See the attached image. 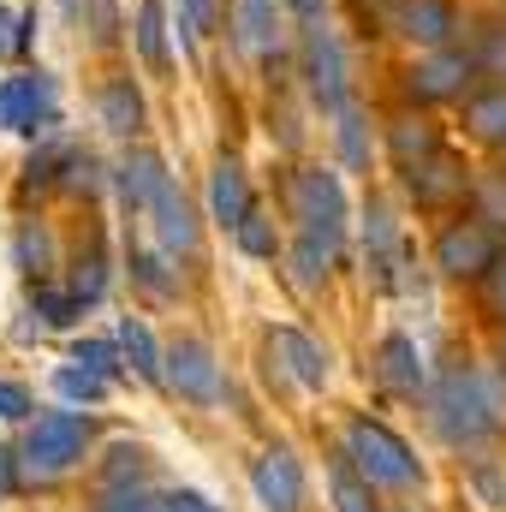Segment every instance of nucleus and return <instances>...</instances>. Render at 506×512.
<instances>
[{
	"mask_svg": "<svg viewBox=\"0 0 506 512\" xmlns=\"http://www.w3.org/2000/svg\"><path fill=\"white\" fill-rule=\"evenodd\" d=\"M423 405H429V429H435L453 453L495 447L506 435V393H501V382H495L489 370H477V364H447V370L429 382Z\"/></svg>",
	"mask_w": 506,
	"mask_h": 512,
	"instance_id": "f257e3e1",
	"label": "nucleus"
},
{
	"mask_svg": "<svg viewBox=\"0 0 506 512\" xmlns=\"http://www.w3.org/2000/svg\"><path fill=\"white\" fill-rule=\"evenodd\" d=\"M90 441H96V417H84V411H42V417L24 423L12 453H18V471L30 483H60L66 471L84 465Z\"/></svg>",
	"mask_w": 506,
	"mask_h": 512,
	"instance_id": "f03ea898",
	"label": "nucleus"
},
{
	"mask_svg": "<svg viewBox=\"0 0 506 512\" xmlns=\"http://www.w3.org/2000/svg\"><path fill=\"white\" fill-rule=\"evenodd\" d=\"M292 60H298V84L310 96L316 114H340L352 102V60H346V42L328 18L316 24H298V42H292Z\"/></svg>",
	"mask_w": 506,
	"mask_h": 512,
	"instance_id": "7ed1b4c3",
	"label": "nucleus"
},
{
	"mask_svg": "<svg viewBox=\"0 0 506 512\" xmlns=\"http://www.w3.org/2000/svg\"><path fill=\"white\" fill-rule=\"evenodd\" d=\"M435 268H441V280H471V286H483L489 280V268L506 256V233L495 221H483L477 209L465 215V209H453L441 227H435Z\"/></svg>",
	"mask_w": 506,
	"mask_h": 512,
	"instance_id": "20e7f679",
	"label": "nucleus"
},
{
	"mask_svg": "<svg viewBox=\"0 0 506 512\" xmlns=\"http://www.w3.org/2000/svg\"><path fill=\"white\" fill-rule=\"evenodd\" d=\"M477 78H483V66H477L471 42H453V48L417 54V60L399 72V90H405L411 108H447V102H465V96L477 90Z\"/></svg>",
	"mask_w": 506,
	"mask_h": 512,
	"instance_id": "39448f33",
	"label": "nucleus"
},
{
	"mask_svg": "<svg viewBox=\"0 0 506 512\" xmlns=\"http://www.w3.org/2000/svg\"><path fill=\"white\" fill-rule=\"evenodd\" d=\"M346 459L376 483V489H393V495H405V489H417L423 483V465H417V453L387 429V423H376V417H352L346 423Z\"/></svg>",
	"mask_w": 506,
	"mask_h": 512,
	"instance_id": "423d86ee",
	"label": "nucleus"
},
{
	"mask_svg": "<svg viewBox=\"0 0 506 512\" xmlns=\"http://www.w3.org/2000/svg\"><path fill=\"white\" fill-rule=\"evenodd\" d=\"M286 215L298 233H334L346 239V185L334 167H292L286 173Z\"/></svg>",
	"mask_w": 506,
	"mask_h": 512,
	"instance_id": "0eeeda50",
	"label": "nucleus"
},
{
	"mask_svg": "<svg viewBox=\"0 0 506 512\" xmlns=\"http://www.w3.org/2000/svg\"><path fill=\"white\" fill-rule=\"evenodd\" d=\"M60 120V84L42 66H18L0 78V126L18 137H42Z\"/></svg>",
	"mask_w": 506,
	"mask_h": 512,
	"instance_id": "6e6552de",
	"label": "nucleus"
},
{
	"mask_svg": "<svg viewBox=\"0 0 506 512\" xmlns=\"http://www.w3.org/2000/svg\"><path fill=\"white\" fill-rule=\"evenodd\" d=\"M399 179H405V197H411L423 215H453V209L471 197V185H477V173H471L453 149H435L429 161L405 167Z\"/></svg>",
	"mask_w": 506,
	"mask_h": 512,
	"instance_id": "1a4fd4ad",
	"label": "nucleus"
},
{
	"mask_svg": "<svg viewBox=\"0 0 506 512\" xmlns=\"http://www.w3.org/2000/svg\"><path fill=\"white\" fill-rule=\"evenodd\" d=\"M161 370H167V387L191 405H215L227 387H221V364H215V346L203 334H179L167 352H161Z\"/></svg>",
	"mask_w": 506,
	"mask_h": 512,
	"instance_id": "9d476101",
	"label": "nucleus"
},
{
	"mask_svg": "<svg viewBox=\"0 0 506 512\" xmlns=\"http://www.w3.org/2000/svg\"><path fill=\"white\" fill-rule=\"evenodd\" d=\"M387 24H393L399 42H411L417 54H429V48H453L459 42L465 12H459V0H399Z\"/></svg>",
	"mask_w": 506,
	"mask_h": 512,
	"instance_id": "9b49d317",
	"label": "nucleus"
},
{
	"mask_svg": "<svg viewBox=\"0 0 506 512\" xmlns=\"http://www.w3.org/2000/svg\"><path fill=\"white\" fill-rule=\"evenodd\" d=\"M251 489L268 512H298L304 507V465H298V453L292 447H268L251 465Z\"/></svg>",
	"mask_w": 506,
	"mask_h": 512,
	"instance_id": "f8f14e48",
	"label": "nucleus"
},
{
	"mask_svg": "<svg viewBox=\"0 0 506 512\" xmlns=\"http://www.w3.org/2000/svg\"><path fill=\"white\" fill-rule=\"evenodd\" d=\"M364 274L376 280V292H393V280H399V221H393V203L387 197H370V209H364Z\"/></svg>",
	"mask_w": 506,
	"mask_h": 512,
	"instance_id": "ddd939ff",
	"label": "nucleus"
},
{
	"mask_svg": "<svg viewBox=\"0 0 506 512\" xmlns=\"http://www.w3.org/2000/svg\"><path fill=\"white\" fill-rule=\"evenodd\" d=\"M376 376L393 399H423L429 393V364H423V346L411 334H381L376 346Z\"/></svg>",
	"mask_w": 506,
	"mask_h": 512,
	"instance_id": "4468645a",
	"label": "nucleus"
},
{
	"mask_svg": "<svg viewBox=\"0 0 506 512\" xmlns=\"http://www.w3.org/2000/svg\"><path fill=\"white\" fill-rule=\"evenodd\" d=\"M286 0H239L233 6V36L251 60H274L286 48Z\"/></svg>",
	"mask_w": 506,
	"mask_h": 512,
	"instance_id": "2eb2a0df",
	"label": "nucleus"
},
{
	"mask_svg": "<svg viewBox=\"0 0 506 512\" xmlns=\"http://www.w3.org/2000/svg\"><path fill=\"white\" fill-rule=\"evenodd\" d=\"M459 126L477 149H506V78H477V90L459 102Z\"/></svg>",
	"mask_w": 506,
	"mask_h": 512,
	"instance_id": "dca6fc26",
	"label": "nucleus"
},
{
	"mask_svg": "<svg viewBox=\"0 0 506 512\" xmlns=\"http://www.w3.org/2000/svg\"><path fill=\"white\" fill-rule=\"evenodd\" d=\"M149 221H155V245L173 256H197V245H203V227H197V209H191V197L179 191V185H167L155 203H149Z\"/></svg>",
	"mask_w": 506,
	"mask_h": 512,
	"instance_id": "f3484780",
	"label": "nucleus"
},
{
	"mask_svg": "<svg viewBox=\"0 0 506 512\" xmlns=\"http://www.w3.org/2000/svg\"><path fill=\"white\" fill-rule=\"evenodd\" d=\"M167 185H173V173H167V161H161L149 143H131L126 155L114 161V191L126 197L131 209H143V215H149V203H155Z\"/></svg>",
	"mask_w": 506,
	"mask_h": 512,
	"instance_id": "a211bd4d",
	"label": "nucleus"
},
{
	"mask_svg": "<svg viewBox=\"0 0 506 512\" xmlns=\"http://www.w3.org/2000/svg\"><path fill=\"white\" fill-rule=\"evenodd\" d=\"M381 149H387V161L405 173V167L429 161V155H435V149H447V143H441V126L417 108V114H393V120L381 126Z\"/></svg>",
	"mask_w": 506,
	"mask_h": 512,
	"instance_id": "6ab92c4d",
	"label": "nucleus"
},
{
	"mask_svg": "<svg viewBox=\"0 0 506 512\" xmlns=\"http://www.w3.org/2000/svg\"><path fill=\"white\" fill-rule=\"evenodd\" d=\"M256 209V197H251V179H245V167L233 161V155H221L215 167H209V215L233 233L245 215Z\"/></svg>",
	"mask_w": 506,
	"mask_h": 512,
	"instance_id": "aec40b11",
	"label": "nucleus"
},
{
	"mask_svg": "<svg viewBox=\"0 0 506 512\" xmlns=\"http://www.w3.org/2000/svg\"><path fill=\"white\" fill-rule=\"evenodd\" d=\"M96 120L114 131V137H126L137 143V131H143V96H137V84H131L126 72H114V78H102V90H96Z\"/></svg>",
	"mask_w": 506,
	"mask_h": 512,
	"instance_id": "412c9836",
	"label": "nucleus"
},
{
	"mask_svg": "<svg viewBox=\"0 0 506 512\" xmlns=\"http://www.w3.org/2000/svg\"><path fill=\"white\" fill-rule=\"evenodd\" d=\"M274 352L286 358V370H292V382L298 387H316L328 382V346L322 340H310L304 328H274Z\"/></svg>",
	"mask_w": 506,
	"mask_h": 512,
	"instance_id": "4be33fe9",
	"label": "nucleus"
},
{
	"mask_svg": "<svg viewBox=\"0 0 506 512\" xmlns=\"http://www.w3.org/2000/svg\"><path fill=\"white\" fill-rule=\"evenodd\" d=\"M167 0H137V30H131V42H137V54H143V66L155 72V78H167L173 72V48H167Z\"/></svg>",
	"mask_w": 506,
	"mask_h": 512,
	"instance_id": "5701e85b",
	"label": "nucleus"
},
{
	"mask_svg": "<svg viewBox=\"0 0 506 512\" xmlns=\"http://www.w3.org/2000/svg\"><path fill=\"white\" fill-rule=\"evenodd\" d=\"M340 245H346V239H334V233H298V239H292V274H298L304 292L328 286V274H334V262H340Z\"/></svg>",
	"mask_w": 506,
	"mask_h": 512,
	"instance_id": "b1692460",
	"label": "nucleus"
},
{
	"mask_svg": "<svg viewBox=\"0 0 506 512\" xmlns=\"http://www.w3.org/2000/svg\"><path fill=\"white\" fill-rule=\"evenodd\" d=\"M328 489H334V512H381L376 507V483L346 459V447H340L334 465H328Z\"/></svg>",
	"mask_w": 506,
	"mask_h": 512,
	"instance_id": "393cba45",
	"label": "nucleus"
},
{
	"mask_svg": "<svg viewBox=\"0 0 506 512\" xmlns=\"http://www.w3.org/2000/svg\"><path fill=\"white\" fill-rule=\"evenodd\" d=\"M120 352H126V364H131V370H137L149 387H167L161 346H155V334L143 328V316H120Z\"/></svg>",
	"mask_w": 506,
	"mask_h": 512,
	"instance_id": "a878e982",
	"label": "nucleus"
},
{
	"mask_svg": "<svg viewBox=\"0 0 506 512\" xmlns=\"http://www.w3.org/2000/svg\"><path fill=\"white\" fill-rule=\"evenodd\" d=\"M334 143H340V161L358 173V167H370V149H376V137H370V114L358 108V102H346L340 114H334Z\"/></svg>",
	"mask_w": 506,
	"mask_h": 512,
	"instance_id": "bb28decb",
	"label": "nucleus"
},
{
	"mask_svg": "<svg viewBox=\"0 0 506 512\" xmlns=\"http://www.w3.org/2000/svg\"><path fill=\"white\" fill-rule=\"evenodd\" d=\"M167 262H173V256L161 251V245H155V251L131 245V286H143L149 298H161V304H167V298L179 292V286H173V274H167Z\"/></svg>",
	"mask_w": 506,
	"mask_h": 512,
	"instance_id": "cd10ccee",
	"label": "nucleus"
},
{
	"mask_svg": "<svg viewBox=\"0 0 506 512\" xmlns=\"http://www.w3.org/2000/svg\"><path fill=\"white\" fill-rule=\"evenodd\" d=\"M36 48V6H0V54L24 60Z\"/></svg>",
	"mask_w": 506,
	"mask_h": 512,
	"instance_id": "c85d7f7f",
	"label": "nucleus"
},
{
	"mask_svg": "<svg viewBox=\"0 0 506 512\" xmlns=\"http://www.w3.org/2000/svg\"><path fill=\"white\" fill-rule=\"evenodd\" d=\"M233 239H239V251H245V256H262V262H274V256H280V227H274L262 209H251V215L233 227Z\"/></svg>",
	"mask_w": 506,
	"mask_h": 512,
	"instance_id": "c756f323",
	"label": "nucleus"
},
{
	"mask_svg": "<svg viewBox=\"0 0 506 512\" xmlns=\"http://www.w3.org/2000/svg\"><path fill=\"white\" fill-rule=\"evenodd\" d=\"M471 54H477V66H483V78H506V18L477 24V36H471Z\"/></svg>",
	"mask_w": 506,
	"mask_h": 512,
	"instance_id": "7c9ffc66",
	"label": "nucleus"
},
{
	"mask_svg": "<svg viewBox=\"0 0 506 512\" xmlns=\"http://www.w3.org/2000/svg\"><path fill=\"white\" fill-rule=\"evenodd\" d=\"M12 256H18V268H24V274L48 280V274H54V239H48V227H24V233H18V245H12Z\"/></svg>",
	"mask_w": 506,
	"mask_h": 512,
	"instance_id": "2f4dec72",
	"label": "nucleus"
},
{
	"mask_svg": "<svg viewBox=\"0 0 506 512\" xmlns=\"http://www.w3.org/2000/svg\"><path fill=\"white\" fill-rule=\"evenodd\" d=\"M143 477H149V453L143 447H131V441L108 447V465H102V483L108 489H126V483H143Z\"/></svg>",
	"mask_w": 506,
	"mask_h": 512,
	"instance_id": "473e14b6",
	"label": "nucleus"
},
{
	"mask_svg": "<svg viewBox=\"0 0 506 512\" xmlns=\"http://www.w3.org/2000/svg\"><path fill=\"white\" fill-rule=\"evenodd\" d=\"M471 209L483 215V221H495L506 233V167L495 173H477V185H471Z\"/></svg>",
	"mask_w": 506,
	"mask_h": 512,
	"instance_id": "72a5a7b5",
	"label": "nucleus"
},
{
	"mask_svg": "<svg viewBox=\"0 0 506 512\" xmlns=\"http://www.w3.org/2000/svg\"><path fill=\"white\" fill-rule=\"evenodd\" d=\"M36 316H42L48 328H72V322L84 316V304H78V292H60V286L36 280Z\"/></svg>",
	"mask_w": 506,
	"mask_h": 512,
	"instance_id": "f704fd0d",
	"label": "nucleus"
},
{
	"mask_svg": "<svg viewBox=\"0 0 506 512\" xmlns=\"http://www.w3.org/2000/svg\"><path fill=\"white\" fill-rule=\"evenodd\" d=\"M54 387H60L66 399H78V405H102V399H108V376H96V370H84V364L54 370Z\"/></svg>",
	"mask_w": 506,
	"mask_h": 512,
	"instance_id": "c9c22d12",
	"label": "nucleus"
},
{
	"mask_svg": "<svg viewBox=\"0 0 506 512\" xmlns=\"http://www.w3.org/2000/svg\"><path fill=\"white\" fill-rule=\"evenodd\" d=\"M72 292H78V304H102V292H108V256H102V245H90V256H78Z\"/></svg>",
	"mask_w": 506,
	"mask_h": 512,
	"instance_id": "e433bc0d",
	"label": "nucleus"
},
{
	"mask_svg": "<svg viewBox=\"0 0 506 512\" xmlns=\"http://www.w3.org/2000/svg\"><path fill=\"white\" fill-rule=\"evenodd\" d=\"M90 512H167V501H155L143 483H126V489H102Z\"/></svg>",
	"mask_w": 506,
	"mask_h": 512,
	"instance_id": "4c0bfd02",
	"label": "nucleus"
},
{
	"mask_svg": "<svg viewBox=\"0 0 506 512\" xmlns=\"http://www.w3.org/2000/svg\"><path fill=\"white\" fill-rule=\"evenodd\" d=\"M72 364H84V370H96V376H120V364H126V352H120V340H78L72 346Z\"/></svg>",
	"mask_w": 506,
	"mask_h": 512,
	"instance_id": "58836bf2",
	"label": "nucleus"
},
{
	"mask_svg": "<svg viewBox=\"0 0 506 512\" xmlns=\"http://www.w3.org/2000/svg\"><path fill=\"white\" fill-rule=\"evenodd\" d=\"M36 417V393L24 382H0V423H30Z\"/></svg>",
	"mask_w": 506,
	"mask_h": 512,
	"instance_id": "ea45409f",
	"label": "nucleus"
},
{
	"mask_svg": "<svg viewBox=\"0 0 506 512\" xmlns=\"http://www.w3.org/2000/svg\"><path fill=\"white\" fill-rule=\"evenodd\" d=\"M84 30H90V36H96V42L108 48V42L120 36V18H114V0H90V6H84Z\"/></svg>",
	"mask_w": 506,
	"mask_h": 512,
	"instance_id": "a19ab883",
	"label": "nucleus"
},
{
	"mask_svg": "<svg viewBox=\"0 0 506 512\" xmlns=\"http://www.w3.org/2000/svg\"><path fill=\"white\" fill-rule=\"evenodd\" d=\"M483 310H489V316L506 328V256L489 268V280H483Z\"/></svg>",
	"mask_w": 506,
	"mask_h": 512,
	"instance_id": "79ce46f5",
	"label": "nucleus"
},
{
	"mask_svg": "<svg viewBox=\"0 0 506 512\" xmlns=\"http://www.w3.org/2000/svg\"><path fill=\"white\" fill-rule=\"evenodd\" d=\"M471 483H477V495L489 501V507H501L506 495H501V477H495V465L489 459H471Z\"/></svg>",
	"mask_w": 506,
	"mask_h": 512,
	"instance_id": "37998d69",
	"label": "nucleus"
},
{
	"mask_svg": "<svg viewBox=\"0 0 506 512\" xmlns=\"http://www.w3.org/2000/svg\"><path fill=\"white\" fill-rule=\"evenodd\" d=\"M167 512H215V507H209L197 489H173V495H167Z\"/></svg>",
	"mask_w": 506,
	"mask_h": 512,
	"instance_id": "c03bdc74",
	"label": "nucleus"
},
{
	"mask_svg": "<svg viewBox=\"0 0 506 512\" xmlns=\"http://www.w3.org/2000/svg\"><path fill=\"white\" fill-rule=\"evenodd\" d=\"M286 12L298 24H316V18H328V0H286Z\"/></svg>",
	"mask_w": 506,
	"mask_h": 512,
	"instance_id": "a18cd8bd",
	"label": "nucleus"
},
{
	"mask_svg": "<svg viewBox=\"0 0 506 512\" xmlns=\"http://www.w3.org/2000/svg\"><path fill=\"white\" fill-rule=\"evenodd\" d=\"M12 489H18V453H6V447H0V501H6Z\"/></svg>",
	"mask_w": 506,
	"mask_h": 512,
	"instance_id": "49530a36",
	"label": "nucleus"
},
{
	"mask_svg": "<svg viewBox=\"0 0 506 512\" xmlns=\"http://www.w3.org/2000/svg\"><path fill=\"white\" fill-rule=\"evenodd\" d=\"M501 370H506V346H501Z\"/></svg>",
	"mask_w": 506,
	"mask_h": 512,
	"instance_id": "de8ad7c7",
	"label": "nucleus"
}]
</instances>
